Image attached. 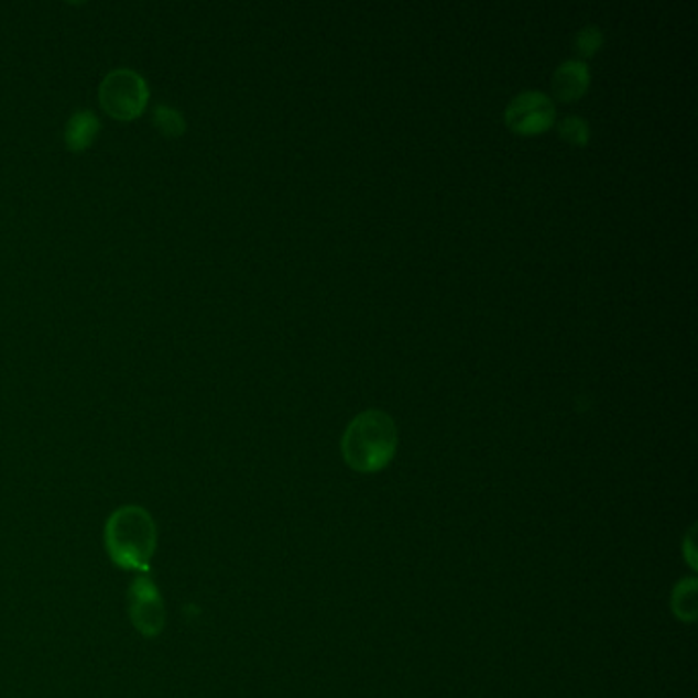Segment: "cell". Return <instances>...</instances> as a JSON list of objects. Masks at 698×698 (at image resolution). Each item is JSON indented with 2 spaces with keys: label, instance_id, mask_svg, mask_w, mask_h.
Instances as JSON below:
<instances>
[{
  "label": "cell",
  "instance_id": "5b68a950",
  "mask_svg": "<svg viewBox=\"0 0 698 698\" xmlns=\"http://www.w3.org/2000/svg\"><path fill=\"white\" fill-rule=\"evenodd\" d=\"M99 133V119L92 116L90 111H78L70 117L68 126H66V146L73 152H80V150H87L95 138Z\"/></svg>",
  "mask_w": 698,
  "mask_h": 698
},
{
  "label": "cell",
  "instance_id": "8992f818",
  "mask_svg": "<svg viewBox=\"0 0 698 698\" xmlns=\"http://www.w3.org/2000/svg\"><path fill=\"white\" fill-rule=\"evenodd\" d=\"M559 135L574 146H586L590 140V126L582 117H566L559 121Z\"/></svg>",
  "mask_w": 698,
  "mask_h": 698
},
{
  "label": "cell",
  "instance_id": "277c9868",
  "mask_svg": "<svg viewBox=\"0 0 698 698\" xmlns=\"http://www.w3.org/2000/svg\"><path fill=\"white\" fill-rule=\"evenodd\" d=\"M588 85H590V70L580 59L564 62L553 74V95L559 101L580 99L588 90Z\"/></svg>",
  "mask_w": 698,
  "mask_h": 698
},
{
  "label": "cell",
  "instance_id": "7a4b0ae2",
  "mask_svg": "<svg viewBox=\"0 0 698 698\" xmlns=\"http://www.w3.org/2000/svg\"><path fill=\"white\" fill-rule=\"evenodd\" d=\"M150 90L146 80L133 70H116L102 80L99 99L107 116L130 121L146 109Z\"/></svg>",
  "mask_w": 698,
  "mask_h": 698
},
{
  "label": "cell",
  "instance_id": "52a82bcc",
  "mask_svg": "<svg viewBox=\"0 0 698 698\" xmlns=\"http://www.w3.org/2000/svg\"><path fill=\"white\" fill-rule=\"evenodd\" d=\"M154 126L161 130L162 135H168V138H176L185 131L183 116L171 107H164V105L154 109Z\"/></svg>",
  "mask_w": 698,
  "mask_h": 698
},
{
  "label": "cell",
  "instance_id": "ba28073f",
  "mask_svg": "<svg viewBox=\"0 0 698 698\" xmlns=\"http://www.w3.org/2000/svg\"><path fill=\"white\" fill-rule=\"evenodd\" d=\"M602 40H604L602 30L597 28V25H588V28H584V30H580V33H578V37H576V50H578V54L584 56V58L595 56L598 47L602 45Z\"/></svg>",
  "mask_w": 698,
  "mask_h": 698
},
{
  "label": "cell",
  "instance_id": "6da1fadb",
  "mask_svg": "<svg viewBox=\"0 0 698 698\" xmlns=\"http://www.w3.org/2000/svg\"><path fill=\"white\" fill-rule=\"evenodd\" d=\"M397 449V428L381 410H364L350 421L342 437V455L352 469L375 473L388 466Z\"/></svg>",
  "mask_w": 698,
  "mask_h": 698
},
{
  "label": "cell",
  "instance_id": "3957f363",
  "mask_svg": "<svg viewBox=\"0 0 698 698\" xmlns=\"http://www.w3.org/2000/svg\"><path fill=\"white\" fill-rule=\"evenodd\" d=\"M506 126L521 135H535L547 130L555 119L552 99L541 90H524L506 107Z\"/></svg>",
  "mask_w": 698,
  "mask_h": 698
}]
</instances>
